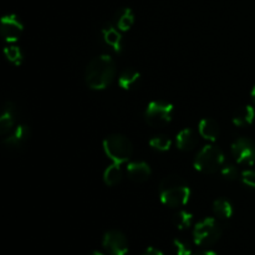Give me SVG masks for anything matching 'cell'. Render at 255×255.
Segmentation results:
<instances>
[{
  "label": "cell",
  "mask_w": 255,
  "mask_h": 255,
  "mask_svg": "<svg viewBox=\"0 0 255 255\" xmlns=\"http://www.w3.org/2000/svg\"><path fill=\"white\" fill-rule=\"evenodd\" d=\"M116 76V64L110 55L94 57L85 69V82L92 90H105Z\"/></svg>",
  "instance_id": "cell-1"
},
{
  "label": "cell",
  "mask_w": 255,
  "mask_h": 255,
  "mask_svg": "<svg viewBox=\"0 0 255 255\" xmlns=\"http://www.w3.org/2000/svg\"><path fill=\"white\" fill-rule=\"evenodd\" d=\"M159 198L166 207L179 208L188 203L191 188L179 176H167L159 183Z\"/></svg>",
  "instance_id": "cell-2"
},
{
  "label": "cell",
  "mask_w": 255,
  "mask_h": 255,
  "mask_svg": "<svg viewBox=\"0 0 255 255\" xmlns=\"http://www.w3.org/2000/svg\"><path fill=\"white\" fill-rule=\"evenodd\" d=\"M224 162H226V157L222 149L213 144H206L197 153L193 166L197 171L202 173L213 174L223 168Z\"/></svg>",
  "instance_id": "cell-3"
},
{
  "label": "cell",
  "mask_w": 255,
  "mask_h": 255,
  "mask_svg": "<svg viewBox=\"0 0 255 255\" xmlns=\"http://www.w3.org/2000/svg\"><path fill=\"white\" fill-rule=\"evenodd\" d=\"M104 151L115 163L122 164L133 154V144L124 134L114 133L104 139Z\"/></svg>",
  "instance_id": "cell-4"
},
{
  "label": "cell",
  "mask_w": 255,
  "mask_h": 255,
  "mask_svg": "<svg viewBox=\"0 0 255 255\" xmlns=\"http://www.w3.org/2000/svg\"><path fill=\"white\" fill-rule=\"evenodd\" d=\"M222 236V227L216 218H204L193 229V242L196 246L209 247L218 242Z\"/></svg>",
  "instance_id": "cell-5"
},
{
  "label": "cell",
  "mask_w": 255,
  "mask_h": 255,
  "mask_svg": "<svg viewBox=\"0 0 255 255\" xmlns=\"http://www.w3.org/2000/svg\"><path fill=\"white\" fill-rule=\"evenodd\" d=\"M174 107L164 101H152L144 111L146 122L152 127H162L168 125L173 117Z\"/></svg>",
  "instance_id": "cell-6"
},
{
  "label": "cell",
  "mask_w": 255,
  "mask_h": 255,
  "mask_svg": "<svg viewBox=\"0 0 255 255\" xmlns=\"http://www.w3.org/2000/svg\"><path fill=\"white\" fill-rule=\"evenodd\" d=\"M231 149L237 163L242 166H253L255 163V143L252 139L246 137L237 138Z\"/></svg>",
  "instance_id": "cell-7"
},
{
  "label": "cell",
  "mask_w": 255,
  "mask_h": 255,
  "mask_svg": "<svg viewBox=\"0 0 255 255\" xmlns=\"http://www.w3.org/2000/svg\"><path fill=\"white\" fill-rule=\"evenodd\" d=\"M105 251L111 255H126L128 252V242L126 236L120 231H109L102 239Z\"/></svg>",
  "instance_id": "cell-8"
},
{
  "label": "cell",
  "mask_w": 255,
  "mask_h": 255,
  "mask_svg": "<svg viewBox=\"0 0 255 255\" xmlns=\"http://www.w3.org/2000/svg\"><path fill=\"white\" fill-rule=\"evenodd\" d=\"M0 31H1V36L4 37L5 41L15 42L21 36L22 31H24V25L15 14L5 15L1 19Z\"/></svg>",
  "instance_id": "cell-9"
},
{
  "label": "cell",
  "mask_w": 255,
  "mask_h": 255,
  "mask_svg": "<svg viewBox=\"0 0 255 255\" xmlns=\"http://www.w3.org/2000/svg\"><path fill=\"white\" fill-rule=\"evenodd\" d=\"M30 137V127L27 125H19L2 141V146L10 152L17 151L20 147L24 146Z\"/></svg>",
  "instance_id": "cell-10"
},
{
  "label": "cell",
  "mask_w": 255,
  "mask_h": 255,
  "mask_svg": "<svg viewBox=\"0 0 255 255\" xmlns=\"http://www.w3.org/2000/svg\"><path fill=\"white\" fill-rule=\"evenodd\" d=\"M127 176L131 181L142 183L146 182L151 177V167L143 161H134L129 162L127 164Z\"/></svg>",
  "instance_id": "cell-11"
},
{
  "label": "cell",
  "mask_w": 255,
  "mask_h": 255,
  "mask_svg": "<svg viewBox=\"0 0 255 255\" xmlns=\"http://www.w3.org/2000/svg\"><path fill=\"white\" fill-rule=\"evenodd\" d=\"M16 107L14 102L6 101L2 109L1 117H0V133L2 136H6L14 129L15 119H16Z\"/></svg>",
  "instance_id": "cell-12"
},
{
  "label": "cell",
  "mask_w": 255,
  "mask_h": 255,
  "mask_svg": "<svg viewBox=\"0 0 255 255\" xmlns=\"http://www.w3.org/2000/svg\"><path fill=\"white\" fill-rule=\"evenodd\" d=\"M141 82V74L132 67H127L120 74L119 85L125 91H133L139 86Z\"/></svg>",
  "instance_id": "cell-13"
},
{
  "label": "cell",
  "mask_w": 255,
  "mask_h": 255,
  "mask_svg": "<svg viewBox=\"0 0 255 255\" xmlns=\"http://www.w3.org/2000/svg\"><path fill=\"white\" fill-rule=\"evenodd\" d=\"M198 131L199 134L209 142L217 141V138L219 137V133H221L218 122L214 119H211V117L201 120V122L198 125Z\"/></svg>",
  "instance_id": "cell-14"
},
{
  "label": "cell",
  "mask_w": 255,
  "mask_h": 255,
  "mask_svg": "<svg viewBox=\"0 0 255 255\" xmlns=\"http://www.w3.org/2000/svg\"><path fill=\"white\" fill-rule=\"evenodd\" d=\"M176 144L181 151H192V149H194V147L198 144V137L194 133L193 129L184 128L177 134Z\"/></svg>",
  "instance_id": "cell-15"
},
{
  "label": "cell",
  "mask_w": 255,
  "mask_h": 255,
  "mask_svg": "<svg viewBox=\"0 0 255 255\" xmlns=\"http://www.w3.org/2000/svg\"><path fill=\"white\" fill-rule=\"evenodd\" d=\"M102 36H104L105 42L107 45L112 47L116 52L122 51V35L121 31L117 29L116 26H112V25H106V26L102 29Z\"/></svg>",
  "instance_id": "cell-16"
},
{
  "label": "cell",
  "mask_w": 255,
  "mask_h": 255,
  "mask_svg": "<svg viewBox=\"0 0 255 255\" xmlns=\"http://www.w3.org/2000/svg\"><path fill=\"white\" fill-rule=\"evenodd\" d=\"M134 24V14L129 7H121L115 14V25L120 31H128Z\"/></svg>",
  "instance_id": "cell-17"
},
{
  "label": "cell",
  "mask_w": 255,
  "mask_h": 255,
  "mask_svg": "<svg viewBox=\"0 0 255 255\" xmlns=\"http://www.w3.org/2000/svg\"><path fill=\"white\" fill-rule=\"evenodd\" d=\"M255 117V110L249 105H246V106H242L239 109H237L234 111L233 117V124L238 127H244L248 126V125H252L254 121Z\"/></svg>",
  "instance_id": "cell-18"
},
{
  "label": "cell",
  "mask_w": 255,
  "mask_h": 255,
  "mask_svg": "<svg viewBox=\"0 0 255 255\" xmlns=\"http://www.w3.org/2000/svg\"><path fill=\"white\" fill-rule=\"evenodd\" d=\"M213 212L219 219H229L233 216L234 209L228 199L218 198L213 203Z\"/></svg>",
  "instance_id": "cell-19"
},
{
  "label": "cell",
  "mask_w": 255,
  "mask_h": 255,
  "mask_svg": "<svg viewBox=\"0 0 255 255\" xmlns=\"http://www.w3.org/2000/svg\"><path fill=\"white\" fill-rule=\"evenodd\" d=\"M122 179V169H121V164L119 163H112L105 169L104 172V181L107 186L112 187L116 186L121 182Z\"/></svg>",
  "instance_id": "cell-20"
},
{
  "label": "cell",
  "mask_w": 255,
  "mask_h": 255,
  "mask_svg": "<svg viewBox=\"0 0 255 255\" xmlns=\"http://www.w3.org/2000/svg\"><path fill=\"white\" fill-rule=\"evenodd\" d=\"M172 222H173L177 229H179V231H186V229H188L192 226L193 214L187 211H179L174 214L173 218H172Z\"/></svg>",
  "instance_id": "cell-21"
},
{
  "label": "cell",
  "mask_w": 255,
  "mask_h": 255,
  "mask_svg": "<svg viewBox=\"0 0 255 255\" xmlns=\"http://www.w3.org/2000/svg\"><path fill=\"white\" fill-rule=\"evenodd\" d=\"M4 54L7 61L11 62L15 66H20L22 64L24 55H22V51L20 50V47L14 46V45H9V46H6L4 49Z\"/></svg>",
  "instance_id": "cell-22"
},
{
  "label": "cell",
  "mask_w": 255,
  "mask_h": 255,
  "mask_svg": "<svg viewBox=\"0 0 255 255\" xmlns=\"http://www.w3.org/2000/svg\"><path fill=\"white\" fill-rule=\"evenodd\" d=\"M149 146L156 151L167 152L171 148L172 141L164 134H159V136H154L153 138L149 139Z\"/></svg>",
  "instance_id": "cell-23"
},
{
  "label": "cell",
  "mask_w": 255,
  "mask_h": 255,
  "mask_svg": "<svg viewBox=\"0 0 255 255\" xmlns=\"http://www.w3.org/2000/svg\"><path fill=\"white\" fill-rule=\"evenodd\" d=\"M173 247L177 255H192V249L189 244L182 239H174Z\"/></svg>",
  "instance_id": "cell-24"
},
{
  "label": "cell",
  "mask_w": 255,
  "mask_h": 255,
  "mask_svg": "<svg viewBox=\"0 0 255 255\" xmlns=\"http://www.w3.org/2000/svg\"><path fill=\"white\" fill-rule=\"evenodd\" d=\"M221 174L226 181H236L238 178V169L237 167L232 166V164H227L223 166V168L221 169Z\"/></svg>",
  "instance_id": "cell-25"
},
{
  "label": "cell",
  "mask_w": 255,
  "mask_h": 255,
  "mask_svg": "<svg viewBox=\"0 0 255 255\" xmlns=\"http://www.w3.org/2000/svg\"><path fill=\"white\" fill-rule=\"evenodd\" d=\"M241 178L243 184H246L249 188L255 189V171H252V169L243 171L241 174Z\"/></svg>",
  "instance_id": "cell-26"
},
{
  "label": "cell",
  "mask_w": 255,
  "mask_h": 255,
  "mask_svg": "<svg viewBox=\"0 0 255 255\" xmlns=\"http://www.w3.org/2000/svg\"><path fill=\"white\" fill-rule=\"evenodd\" d=\"M142 255H164V254H163V252L159 251V249H157V248H154V247H148V248L143 252V254Z\"/></svg>",
  "instance_id": "cell-27"
},
{
  "label": "cell",
  "mask_w": 255,
  "mask_h": 255,
  "mask_svg": "<svg viewBox=\"0 0 255 255\" xmlns=\"http://www.w3.org/2000/svg\"><path fill=\"white\" fill-rule=\"evenodd\" d=\"M192 255H218V254L213 251H201V252H197V253H194Z\"/></svg>",
  "instance_id": "cell-28"
},
{
  "label": "cell",
  "mask_w": 255,
  "mask_h": 255,
  "mask_svg": "<svg viewBox=\"0 0 255 255\" xmlns=\"http://www.w3.org/2000/svg\"><path fill=\"white\" fill-rule=\"evenodd\" d=\"M251 96H252V100H253V102L255 104V85L253 86V89H252Z\"/></svg>",
  "instance_id": "cell-29"
},
{
  "label": "cell",
  "mask_w": 255,
  "mask_h": 255,
  "mask_svg": "<svg viewBox=\"0 0 255 255\" xmlns=\"http://www.w3.org/2000/svg\"><path fill=\"white\" fill-rule=\"evenodd\" d=\"M89 255H105V254L100 253V252H92V253H91V254H89Z\"/></svg>",
  "instance_id": "cell-30"
}]
</instances>
